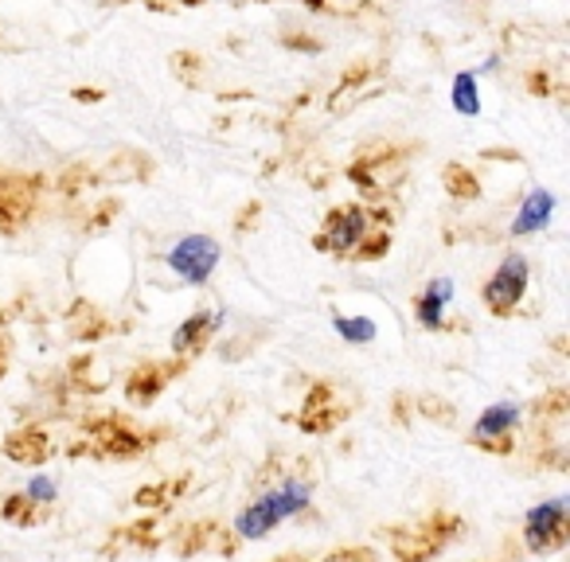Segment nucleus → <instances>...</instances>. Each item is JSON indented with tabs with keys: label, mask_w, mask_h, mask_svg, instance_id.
Listing matches in <instances>:
<instances>
[{
	"label": "nucleus",
	"mask_w": 570,
	"mask_h": 562,
	"mask_svg": "<svg viewBox=\"0 0 570 562\" xmlns=\"http://www.w3.org/2000/svg\"><path fill=\"white\" fill-rule=\"evenodd\" d=\"M309 504H313V481L289 473L277 484H269V489H262L258 496L235 515V531H238V539H262V535H269L277 523L289 520V515L305 512Z\"/></svg>",
	"instance_id": "f257e3e1"
},
{
	"label": "nucleus",
	"mask_w": 570,
	"mask_h": 562,
	"mask_svg": "<svg viewBox=\"0 0 570 562\" xmlns=\"http://www.w3.org/2000/svg\"><path fill=\"white\" fill-rule=\"evenodd\" d=\"M219 258H223V250L212 235H184L180 243L168 250L165 262L176 277L188 282V286H204L207 277L215 274V266H219Z\"/></svg>",
	"instance_id": "f03ea898"
},
{
	"label": "nucleus",
	"mask_w": 570,
	"mask_h": 562,
	"mask_svg": "<svg viewBox=\"0 0 570 562\" xmlns=\"http://www.w3.org/2000/svg\"><path fill=\"white\" fill-rule=\"evenodd\" d=\"M528 282H531L528 258H523V254H508V258L492 269L489 286H484V305H489V313L508 317V313L520 305V297L528 294Z\"/></svg>",
	"instance_id": "7ed1b4c3"
},
{
	"label": "nucleus",
	"mask_w": 570,
	"mask_h": 562,
	"mask_svg": "<svg viewBox=\"0 0 570 562\" xmlns=\"http://www.w3.org/2000/svg\"><path fill=\"white\" fill-rule=\"evenodd\" d=\"M570 539V523H567V500L554 496V500H543L528 512L523 520V543L528 551H559L562 543Z\"/></svg>",
	"instance_id": "20e7f679"
},
{
	"label": "nucleus",
	"mask_w": 570,
	"mask_h": 562,
	"mask_svg": "<svg viewBox=\"0 0 570 562\" xmlns=\"http://www.w3.org/2000/svg\"><path fill=\"white\" fill-rule=\"evenodd\" d=\"M364 235H367V211L356 204H348V207H336V211L328 215L325 230L317 235V246L328 254H352L364 246Z\"/></svg>",
	"instance_id": "39448f33"
},
{
	"label": "nucleus",
	"mask_w": 570,
	"mask_h": 562,
	"mask_svg": "<svg viewBox=\"0 0 570 562\" xmlns=\"http://www.w3.org/2000/svg\"><path fill=\"white\" fill-rule=\"evenodd\" d=\"M515 422H520V403H492L489 411L476 418L473 445H481V450H489V453H508L512 450L508 434L515 430Z\"/></svg>",
	"instance_id": "423d86ee"
},
{
	"label": "nucleus",
	"mask_w": 570,
	"mask_h": 562,
	"mask_svg": "<svg viewBox=\"0 0 570 562\" xmlns=\"http://www.w3.org/2000/svg\"><path fill=\"white\" fill-rule=\"evenodd\" d=\"M223 321H227V313H215V309H204V313H196V317H188V321H184V325L173 333V352H176V356H188V352H199L207 341H212L215 333H219Z\"/></svg>",
	"instance_id": "0eeeda50"
},
{
	"label": "nucleus",
	"mask_w": 570,
	"mask_h": 562,
	"mask_svg": "<svg viewBox=\"0 0 570 562\" xmlns=\"http://www.w3.org/2000/svg\"><path fill=\"white\" fill-rule=\"evenodd\" d=\"M554 215V196L547 188H531L512 219V235H539Z\"/></svg>",
	"instance_id": "6e6552de"
},
{
	"label": "nucleus",
	"mask_w": 570,
	"mask_h": 562,
	"mask_svg": "<svg viewBox=\"0 0 570 562\" xmlns=\"http://www.w3.org/2000/svg\"><path fill=\"white\" fill-rule=\"evenodd\" d=\"M450 302H453V282H450V277H434V282H430V286L422 289L419 305H414V313H419L422 328H430V333H434V328H442Z\"/></svg>",
	"instance_id": "1a4fd4ad"
},
{
	"label": "nucleus",
	"mask_w": 570,
	"mask_h": 562,
	"mask_svg": "<svg viewBox=\"0 0 570 562\" xmlns=\"http://www.w3.org/2000/svg\"><path fill=\"white\" fill-rule=\"evenodd\" d=\"M333 391L328 387H317L309 398H305V411H302V430H309V434H325V430H333L336 422L348 418V406H341V411H333Z\"/></svg>",
	"instance_id": "9d476101"
},
{
	"label": "nucleus",
	"mask_w": 570,
	"mask_h": 562,
	"mask_svg": "<svg viewBox=\"0 0 570 562\" xmlns=\"http://www.w3.org/2000/svg\"><path fill=\"white\" fill-rule=\"evenodd\" d=\"M4 453H9L12 461H20V465H40V461H48V453H51V437L43 434L40 426H28L4 442Z\"/></svg>",
	"instance_id": "9b49d317"
},
{
	"label": "nucleus",
	"mask_w": 570,
	"mask_h": 562,
	"mask_svg": "<svg viewBox=\"0 0 570 562\" xmlns=\"http://www.w3.org/2000/svg\"><path fill=\"white\" fill-rule=\"evenodd\" d=\"M450 102H453V110H458L461 118H476V114H481V95H476V71H461L458 79H453Z\"/></svg>",
	"instance_id": "f8f14e48"
},
{
	"label": "nucleus",
	"mask_w": 570,
	"mask_h": 562,
	"mask_svg": "<svg viewBox=\"0 0 570 562\" xmlns=\"http://www.w3.org/2000/svg\"><path fill=\"white\" fill-rule=\"evenodd\" d=\"M98 434H102V437H98V442H102V453H110V457H129V453L141 450V442H137V437L129 434L118 418L102 422V430H98Z\"/></svg>",
	"instance_id": "ddd939ff"
},
{
	"label": "nucleus",
	"mask_w": 570,
	"mask_h": 562,
	"mask_svg": "<svg viewBox=\"0 0 570 562\" xmlns=\"http://www.w3.org/2000/svg\"><path fill=\"white\" fill-rule=\"evenodd\" d=\"M165 383H168V375L160 372V367H145V372H137L134 379H129V398H134V403H153Z\"/></svg>",
	"instance_id": "4468645a"
},
{
	"label": "nucleus",
	"mask_w": 570,
	"mask_h": 562,
	"mask_svg": "<svg viewBox=\"0 0 570 562\" xmlns=\"http://www.w3.org/2000/svg\"><path fill=\"white\" fill-rule=\"evenodd\" d=\"M333 328H336V336L348 344H372L375 333H380L372 317H336Z\"/></svg>",
	"instance_id": "2eb2a0df"
},
{
	"label": "nucleus",
	"mask_w": 570,
	"mask_h": 562,
	"mask_svg": "<svg viewBox=\"0 0 570 562\" xmlns=\"http://www.w3.org/2000/svg\"><path fill=\"white\" fill-rule=\"evenodd\" d=\"M24 496L32 500V504H51V500H59V481L56 476H32Z\"/></svg>",
	"instance_id": "dca6fc26"
},
{
	"label": "nucleus",
	"mask_w": 570,
	"mask_h": 562,
	"mask_svg": "<svg viewBox=\"0 0 570 562\" xmlns=\"http://www.w3.org/2000/svg\"><path fill=\"white\" fill-rule=\"evenodd\" d=\"M4 515L17 523H36L40 520V504H32L28 496H12L9 504H4Z\"/></svg>",
	"instance_id": "f3484780"
},
{
	"label": "nucleus",
	"mask_w": 570,
	"mask_h": 562,
	"mask_svg": "<svg viewBox=\"0 0 570 562\" xmlns=\"http://www.w3.org/2000/svg\"><path fill=\"white\" fill-rule=\"evenodd\" d=\"M325 562H375V554L364 551V546H356V551H336V554H328Z\"/></svg>",
	"instance_id": "a211bd4d"
},
{
	"label": "nucleus",
	"mask_w": 570,
	"mask_h": 562,
	"mask_svg": "<svg viewBox=\"0 0 570 562\" xmlns=\"http://www.w3.org/2000/svg\"><path fill=\"white\" fill-rule=\"evenodd\" d=\"M277 562H297V559H277Z\"/></svg>",
	"instance_id": "6ab92c4d"
},
{
	"label": "nucleus",
	"mask_w": 570,
	"mask_h": 562,
	"mask_svg": "<svg viewBox=\"0 0 570 562\" xmlns=\"http://www.w3.org/2000/svg\"><path fill=\"white\" fill-rule=\"evenodd\" d=\"M188 4H191V0H188Z\"/></svg>",
	"instance_id": "aec40b11"
}]
</instances>
